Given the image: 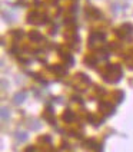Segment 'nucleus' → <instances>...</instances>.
I'll list each match as a JSON object with an SVG mask.
<instances>
[{
    "label": "nucleus",
    "mask_w": 133,
    "mask_h": 152,
    "mask_svg": "<svg viewBox=\"0 0 133 152\" xmlns=\"http://www.w3.org/2000/svg\"><path fill=\"white\" fill-rule=\"evenodd\" d=\"M103 75H105V79L108 82H117L120 79V76H122V70H120V68L117 65H110V66L106 68Z\"/></svg>",
    "instance_id": "1"
}]
</instances>
